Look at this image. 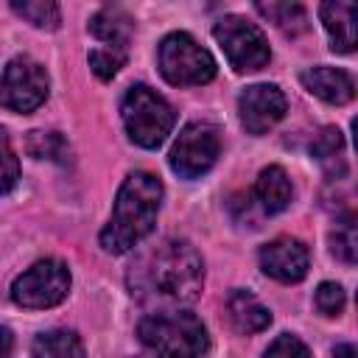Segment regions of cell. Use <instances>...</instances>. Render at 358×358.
I'll return each instance as SVG.
<instances>
[{
	"label": "cell",
	"mask_w": 358,
	"mask_h": 358,
	"mask_svg": "<svg viewBox=\"0 0 358 358\" xmlns=\"http://www.w3.org/2000/svg\"><path fill=\"white\" fill-rule=\"evenodd\" d=\"M330 249L338 260L344 263H355L358 257V235H355V218L347 215L341 224H336V229L330 232Z\"/></svg>",
	"instance_id": "obj_21"
},
{
	"label": "cell",
	"mask_w": 358,
	"mask_h": 358,
	"mask_svg": "<svg viewBox=\"0 0 358 358\" xmlns=\"http://www.w3.org/2000/svg\"><path fill=\"white\" fill-rule=\"evenodd\" d=\"M48 98V73L31 56H14L0 76V106L11 112H34Z\"/></svg>",
	"instance_id": "obj_8"
},
{
	"label": "cell",
	"mask_w": 358,
	"mask_h": 358,
	"mask_svg": "<svg viewBox=\"0 0 358 358\" xmlns=\"http://www.w3.org/2000/svg\"><path fill=\"white\" fill-rule=\"evenodd\" d=\"M17 179H20V162H17V154L11 148L8 134L0 129V196L14 190Z\"/></svg>",
	"instance_id": "obj_22"
},
{
	"label": "cell",
	"mask_w": 358,
	"mask_h": 358,
	"mask_svg": "<svg viewBox=\"0 0 358 358\" xmlns=\"http://www.w3.org/2000/svg\"><path fill=\"white\" fill-rule=\"evenodd\" d=\"M11 347H14L11 330L8 327H0V358H11Z\"/></svg>",
	"instance_id": "obj_27"
},
{
	"label": "cell",
	"mask_w": 358,
	"mask_h": 358,
	"mask_svg": "<svg viewBox=\"0 0 358 358\" xmlns=\"http://www.w3.org/2000/svg\"><path fill=\"white\" fill-rule=\"evenodd\" d=\"M218 151H221V140H218L215 126L196 120L179 131L168 162H171V171L179 173L182 179H196L215 165Z\"/></svg>",
	"instance_id": "obj_9"
},
{
	"label": "cell",
	"mask_w": 358,
	"mask_h": 358,
	"mask_svg": "<svg viewBox=\"0 0 358 358\" xmlns=\"http://www.w3.org/2000/svg\"><path fill=\"white\" fill-rule=\"evenodd\" d=\"M285 109H288V101L282 90L274 84H252L238 98V115L249 134L268 131L277 120H282Z\"/></svg>",
	"instance_id": "obj_10"
},
{
	"label": "cell",
	"mask_w": 358,
	"mask_h": 358,
	"mask_svg": "<svg viewBox=\"0 0 358 358\" xmlns=\"http://www.w3.org/2000/svg\"><path fill=\"white\" fill-rule=\"evenodd\" d=\"M316 308L324 313V316H338L341 308H344V291L341 285L336 282H322L316 288Z\"/></svg>",
	"instance_id": "obj_26"
},
{
	"label": "cell",
	"mask_w": 358,
	"mask_h": 358,
	"mask_svg": "<svg viewBox=\"0 0 358 358\" xmlns=\"http://www.w3.org/2000/svg\"><path fill=\"white\" fill-rule=\"evenodd\" d=\"M34 358H84V344L73 330H48L34 338Z\"/></svg>",
	"instance_id": "obj_17"
},
{
	"label": "cell",
	"mask_w": 358,
	"mask_h": 358,
	"mask_svg": "<svg viewBox=\"0 0 358 358\" xmlns=\"http://www.w3.org/2000/svg\"><path fill=\"white\" fill-rule=\"evenodd\" d=\"M11 8H14L22 20H28L31 25H36V28L53 31V28H59V22H62V11H59V6H56L53 0H22V3L14 0Z\"/></svg>",
	"instance_id": "obj_19"
},
{
	"label": "cell",
	"mask_w": 358,
	"mask_h": 358,
	"mask_svg": "<svg viewBox=\"0 0 358 358\" xmlns=\"http://www.w3.org/2000/svg\"><path fill=\"white\" fill-rule=\"evenodd\" d=\"M263 358H310V350H308L296 336L282 333V336H277V338L271 341V347L266 350Z\"/></svg>",
	"instance_id": "obj_25"
},
{
	"label": "cell",
	"mask_w": 358,
	"mask_h": 358,
	"mask_svg": "<svg viewBox=\"0 0 358 358\" xmlns=\"http://www.w3.org/2000/svg\"><path fill=\"white\" fill-rule=\"evenodd\" d=\"M291 196H294L291 179L280 165H268V168L260 171L257 182H255V190H252V199L260 207V213H266V215L282 213L291 204Z\"/></svg>",
	"instance_id": "obj_13"
},
{
	"label": "cell",
	"mask_w": 358,
	"mask_h": 358,
	"mask_svg": "<svg viewBox=\"0 0 358 358\" xmlns=\"http://www.w3.org/2000/svg\"><path fill=\"white\" fill-rule=\"evenodd\" d=\"M120 115L129 137L143 148H159L176 120L173 106L145 84H137L126 92L120 103Z\"/></svg>",
	"instance_id": "obj_4"
},
{
	"label": "cell",
	"mask_w": 358,
	"mask_h": 358,
	"mask_svg": "<svg viewBox=\"0 0 358 358\" xmlns=\"http://www.w3.org/2000/svg\"><path fill=\"white\" fill-rule=\"evenodd\" d=\"M324 31L330 34L333 50L338 53H350L355 50V17H358V6L355 3H322L319 6Z\"/></svg>",
	"instance_id": "obj_14"
},
{
	"label": "cell",
	"mask_w": 358,
	"mask_h": 358,
	"mask_svg": "<svg viewBox=\"0 0 358 358\" xmlns=\"http://www.w3.org/2000/svg\"><path fill=\"white\" fill-rule=\"evenodd\" d=\"M227 310H229V319L235 324L238 333H260L271 324V313L268 308L249 291L243 288H235L227 299Z\"/></svg>",
	"instance_id": "obj_16"
},
{
	"label": "cell",
	"mask_w": 358,
	"mask_h": 358,
	"mask_svg": "<svg viewBox=\"0 0 358 358\" xmlns=\"http://www.w3.org/2000/svg\"><path fill=\"white\" fill-rule=\"evenodd\" d=\"M213 36L221 45L232 70H238V73L260 70L271 59V50H268V42H266L263 31L255 22H249L246 17H238V14L221 17L213 25Z\"/></svg>",
	"instance_id": "obj_6"
},
{
	"label": "cell",
	"mask_w": 358,
	"mask_h": 358,
	"mask_svg": "<svg viewBox=\"0 0 358 358\" xmlns=\"http://www.w3.org/2000/svg\"><path fill=\"white\" fill-rule=\"evenodd\" d=\"M257 11L268 22H274L282 34L296 36V34H302L308 28V14H305V8L299 3H257Z\"/></svg>",
	"instance_id": "obj_18"
},
{
	"label": "cell",
	"mask_w": 358,
	"mask_h": 358,
	"mask_svg": "<svg viewBox=\"0 0 358 358\" xmlns=\"http://www.w3.org/2000/svg\"><path fill=\"white\" fill-rule=\"evenodd\" d=\"M308 249L296 238H274L260 249V268L280 282H299L308 274Z\"/></svg>",
	"instance_id": "obj_11"
},
{
	"label": "cell",
	"mask_w": 358,
	"mask_h": 358,
	"mask_svg": "<svg viewBox=\"0 0 358 358\" xmlns=\"http://www.w3.org/2000/svg\"><path fill=\"white\" fill-rule=\"evenodd\" d=\"M25 148L36 159L64 162V157H67V143L59 131H31L28 140H25Z\"/></svg>",
	"instance_id": "obj_20"
},
{
	"label": "cell",
	"mask_w": 358,
	"mask_h": 358,
	"mask_svg": "<svg viewBox=\"0 0 358 358\" xmlns=\"http://www.w3.org/2000/svg\"><path fill=\"white\" fill-rule=\"evenodd\" d=\"M162 201V182L148 171H134L123 179L112 218L101 229V246L112 255H123L137 246L157 221V210Z\"/></svg>",
	"instance_id": "obj_1"
},
{
	"label": "cell",
	"mask_w": 358,
	"mask_h": 358,
	"mask_svg": "<svg viewBox=\"0 0 358 358\" xmlns=\"http://www.w3.org/2000/svg\"><path fill=\"white\" fill-rule=\"evenodd\" d=\"M157 59H159V73L173 87H199L213 81L215 76V59L210 56V50H204L185 31L168 34L159 42Z\"/></svg>",
	"instance_id": "obj_5"
},
{
	"label": "cell",
	"mask_w": 358,
	"mask_h": 358,
	"mask_svg": "<svg viewBox=\"0 0 358 358\" xmlns=\"http://www.w3.org/2000/svg\"><path fill=\"white\" fill-rule=\"evenodd\" d=\"M302 84L308 92H313L316 98L327 101V103H347L352 101L355 95V84H352V76L347 70H338V67H327V64H319V67H308L302 73Z\"/></svg>",
	"instance_id": "obj_12"
},
{
	"label": "cell",
	"mask_w": 358,
	"mask_h": 358,
	"mask_svg": "<svg viewBox=\"0 0 358 358\" xmlns=\"http://www.w3.org/2000/svg\"><path fill=\"white\" fill-rule=\"evenodd\" d=\"M90 31L95 39H101L106 48H115V50H126L129 39H131V31H134V20L117 8V6H106L101 11H95L90 17Z\"/></svg>",
	"instance_id": "obj_15"
},
{
	"label": "cell",
	"mask_w": 358,
	"mask_h": 358,
	"mask_svg": "<svg viewBox=\"0 0 358 358\" xmlns=\"http://www.w3.org/2000/svg\"><path fill=\"white\" fill-rule=\"evenodd\" d=\"M341 145H344L341 131H338L336 126H327V129H322V131L313 137L310 154H313L316 159H333V157L341 151Z\"/></svg>",
	"instance_id": "obj_24"
},
{
	"label": "cell",
	"mask_w": 358,
	"mask_h": 358,
	"mask_svg": "<svg viewBox=\"0 0 358 358\" xmlns=\"http://www.w3.org/2000/svg\"><path fill=\"white\" fill-rule=\"evenodd\" d=\"M67 291H70V271L62 260L53 257L34 263L11 282V299L31 310L59 305L67 296Z\"/></svg>",
	"instance_id": "obj_7"
},
{
	"label": "cell",
	"mask_w": 358,
	"mask_h": 358,
	"mask_svg": "<svg viewBox=\"0 0 358 358\" xmlns=\"http://www.w3.org/2000/svg\"><path fill=\"white\" fill-rule=\"evenodd\" d=\"M148 285L154 294L171 302H193L204 285V263L193 243L187 241H165L148 266Z\"/></svg>",
	"instance_id": "obj_2"
},
{
	"label": "cell",
	"mask_w": 358,
	"mask_h": 358,
	"mask_svg": "<svg viewBox=\"0 0 358 358\" xmlns=\"http://www.w3.org/2000/svg\"><path fill=\"white\" fill-rule=\"evenodd\" d=\"M137 336L162 358H201L210 347L207 327L187 310L145 316L137 327Z\"/></svg>",
	"instance_id": "obj_3"
},
{
	"label": "cell",
	"mask_w": 358,
	"mask_h": 358,
	"mask_svg": "<svg viewBox=\"0 0 358 358\" xmlns=\"http://www.w3.org/2000/svg\"><path fill=\"white\" fill-rule=\"evenodd\" d=\"M333 358H358V352H355L352 344H338V347L333 350Z\"/></svg>",
	"instance_id": "obj_28"
},
{
	"label": "cell",
	"mask_w": 358,
	"mask_h": 358,
	"mask_svg": "<svg viewBox=\"0 0 358 358\" xmlns=\"http://www.w3.org/2000/svg\"><path fill=\"white\" fill-rule=\"evenodd\" d=\"M126 62V50H115V48H95L90 53V67L101 81H109Z\"/></svg>",
	"instance_id": "obj_23"
},
{
	"label": "cell",
	"mask_w": 358,
	"mask_h": 358,
	"mask_svg": "<svg viewBox=\"0 0 358 358\" xmlns=\"http://www.w3.org/2000/svg\"><path fill=\"white\" fill-rule=\"evenodd\" d=\"M137 358H154V355H137Z\"/></svg>",
	"instance_id": "obj_29"
}]
</instances>
